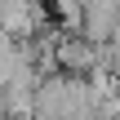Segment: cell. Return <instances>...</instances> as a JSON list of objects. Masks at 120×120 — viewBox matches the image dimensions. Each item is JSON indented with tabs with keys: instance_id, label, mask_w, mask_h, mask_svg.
<instances>
[{
	"instance_id": "6da1fadb",
	"label": "cell",
	"mask_w": 120,
	"mask_h": 120,
	"mask_svg": "<svg viewBox=\"0 0 120 120\" xmlns=\"http://www.w3.org/2000/svg\"><path fill=\"white\" fill-rule=\"evenodd\" d=\"M0 31H9L13 40H40L49 31L45 0H0Z\"/></svg>"
},
{
	"instance_id": "7a4b0ae2",
	"label": "cell",
	"mask_w": 120,
	"mask_h": 120,
	"mask_svg": "<svg viewBox=\"0 0 120 120\" xmlns=\"http://www.w3.org/2000/svg\"><path fill=\"white\" fill-rule=\"evenodd\" d=\"M116 76H120V71H116Z\"/></svg>"
}]
</instances>
